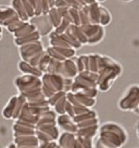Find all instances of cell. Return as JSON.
<instances>
[{
	"label": "cell",
	"instance_id": "6da1fadb",
	"mask_svg": "<svg viewBox=\"0 0 139 148\" xmlns=\"http://www.w3.org/2000/svg\"><path fill=\"white\" fill-rule=\"evenodd\" d=\"M120 107L124 110L137 109L139 107V86H131L128 88L125 96L120 101Z\"/></svg>",
	"mask_w": 139,
	"mask_h": 148
},
{
	"label": "cell",
	"instance_id": "7a4b0ae2",
	"mask_svg": "<svg viewBox=\"0 0 139 148\" xmlns=\"http://www.w3.org/2000/svg\"><path fill=\"white\" fill-rule=\"evenodd\" d=\"M122 1H124V2H131L133 0H122Z\"/></svg>",
	"mask_w": 139,
	"mask_h": 148
},
{
	"label": "cell",
	"instance_id": "3957f363",
	"mask_svg": "<svg viewBox=\"0 0 139 148\" xmlns=\"http://www.w3.org/2000/svg\"><path fill=\"white\" fill-rule=\"evenodd\" d=\"M136 112H137V114H139V107H138V108H137V109H136Z\"/></svg>",
	"mask_w": 139,
	"mask_h": 148
}]
</instances>
